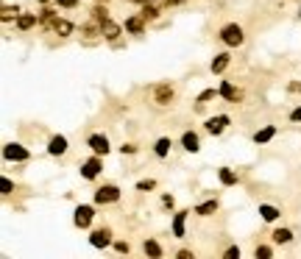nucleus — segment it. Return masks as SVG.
Instances as JSON below:
<instances>
[{
  "label": "nucleus",
  "instance_id": "nucleus-15",
  "mask_svg": "<svg viewBox=\"0 0 301 259\" xmlns=\"http://www.w3.org/2000/svg\"><path fill=\"white\" fill-rule=\"evenodd\" d=\"M259 217H262L265 223H273V220H279V217H282V212L276 207H270V204H259Z\"/></svg>",
  "mask_w": 301,
  "mask_h": 259
},
{
  "label": "nucleus",
  "instance_id": "nucleus-32",
  "mask_svg": "<svg viewBox=\"0 0 301 259\" xmlns=\"http://www.w3.org/2000/svg\"><path fill=\"white\" fill-rule=\"evenodd\" d=\"M14 14H20V11H17V9H9V6H6V9H3V20H11V17H14Z\"/></svg>",
  "mask_w": 301,
  "mask_h": 259
},
{
  "label": "nucleus",
  "instance_id": "nucleus-13",
  "mask_svg": "<svg viewBox=\"0 0 301 259\" xmlns=\"http://www.w3.org/2000/svg\"><path fill=\"white\" fill-rule=\"evenodd\" d=\"M153 98H156L159 106H168L170 98H173V87H170V84H159L156 92H153Z\"/></svg>",
  "mask_w": 301,
  "mask_h": 259
},
{
  "label": "nucleus",
  "instance_id": "nucleus-17",
  "mask_svg": "<svg viewBox=\"0 0 301 259\" xmlns=\"http://www.w3.org/2000/svg\"><path fill=\"white\" fill-rule=\"evenodd\" d=\"M217 179H221L223 187H234V184H237V173H234L232 167H221V170H217Z\"/></svg>",
  "mask_w": 301,
  "mask_h": 259
},
{
  "label": "nucleus",
  "instance_id": "nucleus-22",
  "mask_svg": "<svg viewBox=\"0 0 301 259\" xmlns=\"http://www.w3.org/2000/svg\"><path fill=\"white\" fill-rule=\"evenodd\" d=\"M37 25V14H20L17 17V31H28Z\"/></svg>",
  "mask_w": 301,
  "mask_h": 259
},
{
  "label": "nucleus",
  "instance_id": "nucleus-36",
  "mask_svg": "<svg viewBox=\"0 0 301 259\" xmlns=\"http://www.w3.org/2000/svg\"><path fill=\"white\" fill-rule=\"evenodd\" d=\"M123 154H137V145H123Z\"/></svg>",
  "mask_w": 301,
  "mask_h": 259
},
{
  "label": "nucleus",
  "instance_id": "nucleus-26",
  "mask_svg": "<svg viewBox=\"0 0 301 259\" xmlns=\"http://www.w3.org/2000/svg\"><path fill=\"white\" fill-rule=\"evenodd\" d=\"M254 256L257 259H270L273 251H270V245H257V248H254Z\"/></svg>",
  "mask_w": 301,
  "mask_h": 259
},
{
  "label": "nucleus",
  "instance_id": "nucleus-12",
  "mask_svg": "<svg viewBox=\"0 0 301 259\" xmlns=\"http://www.w3.org/2000/svg\"><path fill=\"white\" fill-rule=\"evenodd\" d=\"M229 62H232V56H229V53H215V59H212V64H209V70L215 75H221L223 70L229 67Z\"/></svg>",
  "mask_w": 301,
  "mask_h": 259
},
{
  "label": "nucleus",
  "instance_id": "nucleus-27",
  "mask_svg": "<svg viewBox=\"0 0 301 259\" xmlns=\"http://www.w3.org/2000/svg\"><path fill=\"white\" fill-rule=\"evenodd\" d=\"M215 95H221V90H204V92H201V95H198V106H204L206 101H212V98H215Z\"/></svg>",
  "mask_w": 301,
  "mask_h": 259
},
{
  "label": "nucleus",
  "instance_id": "nucleus-37",
  "mask_svg": "<svg viewBox=\"0 0 301 259\" xmlns=\"http://www.w3.org/2000/svg\"><path fill=\"white\" fill-rule=\"evenodd\" d=\"M162 204H165V207H170V209H173V195H162Z\"/></svg>",
  "mask_w": 301,
  "mask_h": 259
},
{
  "label": "nucleus",
  "instance_id": "nucleus-34",
  "mask_svg": "<svg viewBox=\"0 0 301 259\" xmlns=\"http://www.w3.org/2000/svg\"><path fill=\"white\" fill-rule=\"evenodd\" d=\"M290 120H293V123H301V106H298V109H293V111H290Z\"/></svg>",
  "mask_w": 301,
  "mask_h": 259
},
{
  "label": "nucleus",
  "instance_id": "nucleus-29",
  "mask_svg": "<svg viewBox=\"0 0 301 259\" xmlns=\"http://www.w3.org/2000/svg\"><path fill=\"white\" fill-rule=\"evenodd\" d=\"M115 251H117V254H128V251H131V245L123 243V240H117V243H115Z\"/></svg>",
  "mask_w": 301,
  "mask_h": 259
},
{
  "label": "nucleus",
  "instance_id": "nucleus-30",
  "mask_svg": "<svg viewBox=\"0 0 301 259\" xmlns=\"http://www.w3.org/2000/svg\"><path fill=\"white\" fill-rule=\"evenodd\" d=\"M226 259H240V248L237 245H232V248H226V254H223Z\"/></svg>",
  "mask_w": 301,
  "mask_h": 259
},
{
  "label": "nucleus",
  "instance_id": "nucleus-16",
  "mask_svg": "<svg viewBox=\"0 0 301 259\" xmlns=\"http://www.w3.org/2000/svg\"><path fill=\"white\" fill-rule=\"evenodd\" d=\"M273 137H276V126H265V128H259V131L254 134V142H257V145H265V142H270Z\"/></svg>",
  "mask_w": 301,
  "mask_h": 259
},
{
  "label": "nucleus",
  "instance_id": "nucleus-14",
  "mask_svg": "<svg viewBox=\"0 0 301 259\" xmlns=\"http://www.w3.org/2000/svg\"><path fill=\"white\" fill-rule=\"evenodd\" d=\"M221 98H226V101L237 103V101H240V90L232 84V81H223V84H221Z\"/></svg>",
  "mask_w": 301,
  "mask_h": 259
},
{
  "label": "nucleus",
  "instance_id": "nucleus-8",
  "mask_svg": "<svg viewBox=\"0 0 301 259\" xmlns=\"http://www.w3.org/2000/svg\"><path fill=\"white\" fill-rule=\"evenodd\" d=\"M87 145L92 148V154H98V156H106L109 154V137H103V134H92L90 139H87Z\"/></svg>",
  "mask_w": 301,
  "mask_h": 259
},
{
  "label": "nucleus",
  "instance_id": "nucleus-7",
  "mask_svg": "<svg viewBox=\"0 0 301 259\" xmlns=\"http://www.w3.org/2000/svg\"><path fill=\"white\" fill-rule=\"evenodd\" d=\"M3 156L9 159V162H25V159L31 156V154H28V148H22V145H17V142H9V145L3 148Z\"/></svg>",
  "mask_w": 301,
  "mask_h": 259
},
{
  "label": "nucleus",
  "instance_id": "nucleus-31",
  "mask_svg": "<svg viewBox=\"0 0 301 259\" xmlns=\"http://www.w3.org/2000/svg\"><path fill=\"white\" fill-rule=\"evenodd\" d=\"M153 187H156V181H151V179H148V181H140L137 190H140V192H145V190H153Z\"/></svg>",
  "mask_w": 301,
  "mask_h": 259
},
{
  "label": "nucleus",
  "instance_id": "nucleus-3",
  "mask_svg": "<svg viewBox=\"0 0 301 259\" xmlns=\"http://www.w3.org/2000/svg\"><path fill=\"white\" fill-rule=\"evenodd\" d=\"M92 217H95V209H92L90 204H81V207H75V215H73L75 228H90Z\"/></svg>",
  "mask_w": 301,
  "mask_h": 259
},
{
  "label": "nucleus",
  "instance_id": "nucleus-33",
  "mask_svg": "<svg viewBox=\"0 0 301 259\" xmlns=\"http://www.w3.org/2000/svg\"><path fill=\"white\" fill-rule=\"evenodd\" d=\"M0 187H3V192L9 195V192H11V187H14V184H11V179H3V181H0Z\"/></svg>",
  "mask_w": 301,
  "mask_h": 259
},
{
  "label": "nucleus",
  "instance_id": "nucleus-20",
  "mask_svg": "<svg viewBox=\"0 0 301 259\" xmlns=\"http://www.w3.org/2000/svg\"><path fill=\"white\" fill-rule=\"evenodd\" d=\"M273 243L276 245H290L293 243V232H290V228H276V232H273Z\"/></svg>",
  "mask_w": 301,
  "mask_h": 259
},
{
  "label": "nucleus",
  "instance_id": "nucleus-11",
  "mask_svg": "<svg viewBox=\"0 0 301 259\" xmlns=\"http://www.w3.org/2000/svg\"><path fill=\"white\" fill-rule=\"evenodd\" d=\"M100 34H103L106 39H117V37H120V25L112 22L109 17H103V20H100Z\"/></svg>",
  "mask_w": 301,
  "mask_h": 259
},
{
  "label": "nucleus",
  "instance_id": "nucleus-21",
  "mask_svg": "<svg viewBox=\"0 0 301 259\" xmlns=\"http://www.w3.org/2000/svg\"><path fill=\"white\" fill-rule=\"evenodd\" d=\"M143 20H145L143 14H140V17H131V20H126V31H131L134 37H143Z\"/></svg>",
  "mask_w": 301,
  "mask_h": 259
},
{
  "label": "nucleus",
  "instance_id": "nucleus-1",
  "mask_svg": "<svg viewBox=\"0 0 301 259\" xmlns=\"http://www.w3.org/2000/svg\"><path fill=\"white\" fill-rule=\"evenodd\" d=\"M217 37H221V42L229 45V48H240V45L245 42V34H243V28H240L237 22H226Z\"/></svg>",
  "mask_w": 301,
  "mask_h": 259
},
{
  "label": "nucleus",
  "instance_id": "nucleus-25",
  "mask_svg": "<svg viewBox=\"0 0 301 259\" xmlns=\"http://www.w3.org/2000/svg\"><path fill=\"white\" fill-rule=\"evenodd\" d=\"M143 251H145L148 256H153V259H159V256H162V248H159V243H156V240H145V243H143Z\"/></svg>",
  "mask_w": 301,
  "mask_h": 259
},
{
  "label": "nucleus",
  "instance_id": "nucleus-6",
  "mask_svg": "<svg viewBox=\"0 0 301 259\" xmlns=\"http://www.w3.org/2000/svg\"><path fill=\"white\" fill-rule=\"evenodd\" d=\"M90 245L92 248H109L112 245V228H95L90 234Z\"/></svg>",
  "mask_w": 301,
  "mask_h": 259
},
{
  "label": "nucleus",
  "instance_id": "nucleus-19",
  "mask_svg": "<svg viewBox=\"0 0 301 259\" xmlns=\"http://www.w3.org/2000/svg\"><path fill=\"white\" fill-rule=\"evenodd\" d=\"M187 215H190V212H176L173 215V234L176 237H184V220H187Z\"/></svg>",
  "mask_w": 301,
  "mask_h": 259
},
{
  "label": "nucleus",
  "instance_id": "nucleus-41",
  "mask_svg": "<svg viewBox=\"0 0 301 259\" xmlns=\"http://www.w3.org/2000/svg\"><path fill=\"white\" fill-rule=\"evenodd\" d=\"M298 17H301V9H298Z\"/></svg>",
  "mask_w": 301,
  "mask_h": 259
},
{
  "label": "nucleus",
  "instance_id": "nucleus-18",
  "mask_svg": "<svg viewBox=\"0 0 301 259\" xmlns=\"http://www.w3.org/2000/svg\"><path fill=\"white\" fill-rule=\"evenodd\" d=\"M170 148H173V139L162 137V139H156V145H153V154H156L159 159H165V156L170 154Z\"/></svg>",
  "mask_w": 301,
  "mask_h": 259
},
{
  "label": "nucleus",
  "instance_id": "nucleus-23",
  "mask_svg": "<svg viewBox=\"0 0 301 259\" xmlns=\"http://www.w3.org/2000/svg\"><path fill=\"white\" fill-rule=\"evenodd\" d=\"M215 212H217V201H204L196 207V215H201V217H209V215H215Z\"/></svg>",
  "mask_w": 301,
  "mask_h": 259
},
{
  "label": "nucleus",
  "instance_id": "nucleus-5",
  "mask_svg": "<svg viewBox=\"0 0 301 259\" xmlns=\"http://www.w3.org/2000/svg\"><path fill=\"white\" fill-rule=\"evenodd\" d=\"M100 170H103V162H100V159H98V154L92 156V159H87V162L81 164V176H84L87 181L98 179V176H100Z\"/></svg>",
  "mask_w": 301,
  "mask_h": 259
},
{
  "label": "nucleus",
  "instance_id": "nucleus-39",
  "mask_svg": "<svg viewBox=\"0 0 301 259\" xmlns=\"http://www.w3.org/2000/svg\"><path fill=\"white\" fill-rule=\"evenodd\" d=\"M168 3H170V6H176V3H181V0H168Z\"/></svg>",
  "mask_w": 301,
  "mask_h": 259
},
{
  "label": "nucleus",
  "instance_id": "nucleus-38",
  "mask_svg": "<svg viewBox=\"0 0 301 259\" xmlns=\"http://www.w3.org/2000/svg\"><path fill=\"white\" fill-rule=\"evenodd\" d=\"M179 259H193V251H179Z\"/></svg>",
  "mask_w": 301,
  "mask_h": 259
},
{
  "label": "nucleus",
  "instance_id": "nucleus-28",
  "mask_svg": "<svg viewBox=\"0 0 301 259\" xmlns=\"http://www.w3.org/2000/svg\"><path fill=\"white\" fill-rule=\"evenodd\" d=\"M156 14H159V11L153 9V6L145 3V9H143V17H145V20H156Z\"/></svg>",
  "mask_w": 301,
  "mask_h": 259
},
{
  "label": "nucleus",
  "instance_id": "nucleus-40",
  "mask_svg": "<svg viewBox=\"0 0 301 259\" xmlns=\"http://www.w3.org/2000/svg\"><path fill=\"white\" fill-rule=\"evenodd\" d=\"M134 3H148V0H134Z\"/></svg>",
  "mask_w": 301,
  "mask_h": 259
},
{
  "label": "nucleus",
  "instance_id": "nucleus-9",
  "mask_svg": "<svg viewBox=\"0 0 301 259\" xmlns=\"http://www.w3.org/2000/svg\"><path fill=\"white\" fill-rule=\"evenodd\" d=\"M181 148H184L187 154H198V151H201L198 134L196 131H184V134H181Z\"/></svg>",
  "mask_w": 301,
  "mask_h": 259
},
{
  "label": "nucleus",
  "instance_id": "nucleus-4",
  "mask_svg": "<svg viewBox=\"0 0 301 259\" xmlns=\"http://www.w3.org/2000/svg\"><path fill=\"white\" fill-rule=\"evenodd\" d=\"M229 117L226 114H217V117H209V120L204 123V128H206V134H212V137H221L223 131H226V126H229Z\"/></svg>",
  "mask_w": 301,
  "mask_h": 259
},
{
  "label": "nucleus",
  "instance_id": "nucleus-2",
  "mask_svg": "<svg viewBox=\"0 0 301 259\" xmlns=\"http://www.w3.org/2000/svg\"><path fill=\"white\" fill-rule=\"evenodd\" d=\"M115 201H120V187H115V184H103V187H98L95 190V204H115Z\"/></svg>",
  "mask_w": 301,
  "mask_h": 259
},
{
  "label": "nucleus",
  "instance_id": "nucleus-35",
  "mask_svg": "<svg viewBox=\"0 0 301 259\" xmlns=\"http://www.w3.org/2000/svg\"><path fill=\"white\" fill-rule=\"evenodd\" d=\"M56 3H59V6H64V9H73V6L78 3V0H56Z\"/></svg>",
  "mask_w": 301,
  "mask_h": 259
},
{
  "label": "nucleus",
  "instance_id": "nucleus-10",
  "mask_svg": "<svg viewBox=\"0 0 301 259\" xmlns=\"http://www.w3.org/2000/svg\"><path fill=\"white\" fill-rule=\"evenodd\" d=\"M48 154H50V156H64V154H67V137H62V134L50 137V142H48Z\"/></svg>",
  "mask_w": 301,
  "mask_h": 259
},
{
  "label": "nucleus",
  "instance_id": "nucleus-24",
  "mask_svg": "<svg viewBox=\"0 0 301 259\" xmlns=\"http://www.w3.org/2000/svg\"><path fill=\"white\" fill-rule=\"evenodd\" d=\"M53 31H56L59 37H70V34H73V22H67V20H56V22H53Z\"/></svg>",
  "mask_w": 301,
  "mask_h": 259
}]
</instances>
